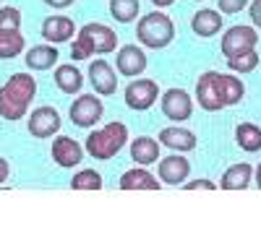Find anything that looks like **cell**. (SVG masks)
Returning <instances> with one entry per match:
<instances>
[{
    "label": "cell",
    "instance_id": "6da1fadb",
    "mask_svg": "<svg viewBox=\"0 0 261 242\" xmlns=\"http://www.w3.org/2000/svg\"><path fill=\"white\" fill-rule=\"evenodd\" d=\"M34 97H37V78L29 73H13L0 86V117L8 123L27 117Z\"/></svg>",
    "mask_w": 261,
    "mask_h": 242
},
{
    "label": "cell",
    "instance_id": "7a4b0ae2",
    "mask_svg": "<svg viewBox=\"0 0 261 242\" xmlns=\"http://www.w3.org/2000/svg\"><path fill=\"white\" fill-rule=\"evenodd\" d=\"M115 50H118L115 29H110L107 24H99V21H92V24H84L76 32V39L71 45V57L86 60L89 55H110Z\"/></svg>",
    "mask_w": 261,
    "mask_h": 242
},
{
    "label": "cell",
    "instance_id": "3957f363",
    "mask_svg": "<svg viewBox=\"0 0 261 242\" xmlns=\"http://www.w3.org/2000/svg\"><path fill=\"white\" fill-rule=\"evenodd\" d=\"M125 143H128V125L115 120V123H107L99 130H92V133L86 136L84 148H86V154H89L92 159L110 162L115 154L123 151Z\"/></svg>",
    "mask_w": 261,
    "mask_h": 242
},
{
    "label": "cell",
    "instance_id": "277c9868",
    "mask_svg": "<svg viewBox=\"0 0 261 242\" xmlns=\"http://www.w3.org/2000/svg\"><path fill=\"white\" fill-rule=\"evenodd\" d=\"M136 39L146 50H165L175 39V24L167 13H144L136 24Z\"/></svg>",
    "mask_w": 261,
    "mask_h": 242
},
{
    "label": "cell",
    "instance_id": "5b68a950",
    "mask_svg": "<svg viewBox=\"0 0 261 242\" xmlns=\"http://www.w3.org/2000/svg\"><path fill=\"white\" fill-rule=\"evenodd\" d=\"M157 97H160V86L151 78H134L123 92L125 107L134 109V112H146V109H151L157 104Z\"/></svg>",
    "mask_w": 261,
    "mask_h": 242
},
{
    "label": "cell",
    "instance_id": "8992f818",
    "mask_svg": "<svg viewBox=\"0 0 261 242\" xmlns=\"http://www.w3.org/2000/svg\"><path fill=\"white\" fill-rule=\"evenodd\" d=\"M105 115V104L99 97L94 94H81L73 99L71 109H68V117L76 128H94Z\"/></svg>",
    "mask_w": 261,
    "mask_h": 242
},
{
    "label": "cell",
    "instance_id": "52a82bcc",
    "mask_svg": "<svg viewBox=\"0 0 261 242\" xmlns=\"http://www.w3.org/2000/svg\"><path fill=\"white\" fill-rule=\"evenodd\" d=\"M256 45H258L256 26H230L222 34V42H220L225 57H235L241 52H251V50H256Z\"/></svg>",
    "mask_w": 261,
    "mask_h": 242
},
{
    "label": "cell",
    "instance_id": "ba28073f",
    "mask_svg": "<svg viewBox=\"0 0 261 242\" xmlns=\"http://www.w3.org/2000/svg\"><path fill=\"white\" fill-rule=\"evenodd\" d=\"M160 107L162 115L172 123H186L193 117V99L186 89H167L160 97Z\"/></svg>",
    "mask_w": 261,
    "mask_h": 242
},
{
    "label": "cell",
    "instance_id": "9c48e42d",
    "mask_svg": "<svg viewBox=\"0 0 261 242\" xmlns=\"http://www.w3.org/2000/svg\"><path fill=\"white\" fill-rule=\"evenodd\" d=\"M63 120L55 107H37L32 109V115H27V128L34 138H53L60 130Z\"/></svg>",
    "mask_w": 261,
    "mask_h": 242
},
{
    "label": "cell",
    "instance_id": "30bf717a",
    "mask_svg": "<svg viewBox=\"0 0 261 242\" xmlns=\"http://www.w3.org/2000/svg\"><path fill=\"white\" fill-rule=\"evenodd\" d=\"M84 154H86V148H84L76 138H71V136H58V138L53 141L50 157H53V162H55L58 167L73 169V167H79V164L84 162Z\"/></svg>",
    "mask_w": 261,
    "mask_h": 242
},
{
    "label": "cell",
    "instance_id": "8fae6325",
    "mask_svg": "<svg viewBox=\"0 0 261 242\" xmlns=\"http://www.w3.org/2000/svg\"><path fill=\"white\" fill-rule=\"evenodd\" d=\"M146 65H149L146 52H144V47H139V45H123V47L118 50V55H115V71H118L120 76H128V78L144 76Z\"/></svg>",
    "mask_w": 261,
    "mask_h": 242
},
{
    "label": "cell",
    "instance_id": "7c38bea8",
    "mask_svg": "<svg viewBox=\"0 0 261 242\" xmlns=\"http://www.w3.org/2000/svg\"><path fill=\"white\" fill-rule=\"evenodd\" d=\"M196 102L204 112H220L225 109V102L220 97V86H217V71H206L196 81Z\"/></svg>",
    "mask_w": 261,
    "mask_h": 242
},
{
    "label": "cell",
    "instance_id": "4fadbf2b",
    "mask_svg": "<svg viewBox=\"0 0 261 242\" xmlns=\"http://www.w3.org/2000/svg\"><path fill=\"white\" fill-rule=\"evenodd\" d=\"M89 83L94 86V94L99 97H113L118 92V76L115 68L105 57H97L89 63Z\"/></svg>",
    "mask_w": 261,
    "mask_h": 242
},
{
    "label": "cell",
    "instance_id": "5bb4252c",
    "mask_svg": "<svg viewBox=\"0 0 261 242\" xmlns=\"http://www.w3.org/2000/svg\"><path fill=\"white\" fill-rule=\"evenodd\" d=\"M157 172H160V180L165 185H183L191 174V162L186 157H180V151H178L172 157H160Z\"/></svg>",
    "mask_w": 261,
    "mask_h": 242
},
{
    "label": "cell",
    "instance_id": "9a60e30c",
    "mask_svg": "<svg viewBox=\"0 0 261 242\" xmlns=\"http://www.w3.org/2000/svg\"><path fill=\"white\" fill-rule=\"evenodd\" d=\"M76 34V24L68 16H47L42 21V37L50 45H63V42H71Z\"/></svg>",
    "mask_w": 261,
    "mask_h": 242
},
{
    "label": "cell",
    "instance_id": "2e32d148",
    "mask_svg": "<svg viewBox=\"0 0 261 242\" xmlns=\"http://www.w3.org/2000/svg\"><path fill=\"white\" fill-rule=\"evenodd\" d=\"M157 138H160L162 146H167L172 151H180V154L196 148V133H193V130H188V128H178V123L170 125V128H162Z\"/></svg>",
    "mask_w": 261,
    "mask_h": 242
},
{
    "label": "cell",
    "instance_id": "e0dca14e",
    "mask_svg": "<svg viewBox=\"0 0 261 242\" xmlns=\"http://www.w3.org/2000/svg\"><path fill=\"white\" fill-rule=\"evenodd\" d=\"M120 190H160L162 183L151 174L146 167H134V169H125L120 174Z\"/></svg>",
    "mask_w": 261,
    "mask_h": 242
},
{
    "label": "cell",
    "instance_id": "ac0fdd59",
    "mask_svg": "<svg viewBox=\"0 0 261 242\" xmlns=\"http://www.w3.org/2000/svg\"><path fill=\"white\" fill-rule=\"evenodd\" d=\"M191 29H193L196 37H201V39H209L214 34H220V29H222V13L214 11V8H201L199 13H193Z\"/></svg>",
    "mask_w": 261,
    "mask_h": 242
},
{
    "label": "cell",
    "instance_id": "d6986e66",
    "mask_svg": "<svg viewBox=\"0 0 261 242\" xmlns=\"http://www.w3.org/2000/svg\"><path fill=\"white\" fill-rule=\"evenodd\" d=\"M58 57H60V52H58L55 45H50V42H47V45L32 47V50L24 55L29 71H50V68H55V65H58Z\"/></svg>",
    "mask_w": 261,
    "mask_h": 242
},
{
    "label": "cell",
    "instance_id": "ffe728a7",
    "mask_svg": "<svg viewBox=\"0 0 261 242\" xmlns=\"http://www.w3.org/2000/svg\"><path fill=\"white\" fill-rule=\"evenodd\" d=\"M251 180H253V167L248 162H238V164L225 169L220 188L222 190H246L251 185Z\"/></svg>",
    "mask_w": 261,
    "mask_h": 242
},
{
    "label": "cell",
    "instance_id": "44dd1931",
    "mask_svg": "<svg viewBox=\"0 0 261 242\" xmlns=\"http://www.w3.org/2000/svg\"><path fill=\"white\" fill-rule=\"evenodd\" d=\"M160 141L149 138V136H139L134 138V143H130V159H134L136 164L141 167H149V164H157L160 162Z\"/></svg>",
    "mask_w": 261,
    "mask_h": 242
},
{
    "label": "cell",
    "instance_id": "7402d4cb",
    "mask_svg": "<svg viewBox=\"0 0 261 242\" xmlns=\"http://www.w3.org/2000/svg\"><path fill=\"white\" fill-rule=\"evenodd\" d=\"M55 86L63 92V94H79L81 92V86H84V73L76 68L73 63H65V65H58L55 73Z\"/></svg>",
    "mask_w": 261,
    "mask_h": 242
},
{
    "label": "cell",
    "instance_id": "603a6c76",
    "mask_svg": "<svg viewBox=\"0 0 261 242\" xmlns=\"http://www.w3.org/2000/svg\"><path fill=\"white\" fill-rule=\"evenodd\" d=\"M217 86H220V97L225 102V107L241 104L246 97V86L238 76H227V73H217Z\"/></svg>",
    "mask_w": 261,
    "mask_h": 242
},
{
    "label": "cell",
    "instance_id": "cb8c5ba5",
    "mask_svg": "<svg viewBox=\"0 0 261 242\" xmlns=\"http://www.w3.org/2000/svg\"><path fill=\"white\" fill-rule=\"evenodd\" d=\"M27 47L21 29H0V60H13Z\"/></svg>",
    "mask_w": 261,
    "mask_h": 242
},
{
    "label": "cell",
    "instance_id": "d4e9b609",
    "mask_svg": "<svg viewBox=\"0 0 261 242\" xmlns=\"http://www.w3.org/2000/svg\"><path fill=\"white\" fill-rule=\"evenodd\" d=\"M235 143L241 146L246 154L261 151V128L256 123H241L235 128Z\"/></svg>",
    "mask_w": 261,
    "mask_h": 242
},
{
    "label": "cell",
    "instance_id": "484cf974",
    "mask_svg": "<svg viewBox=\"0 0 261 242\" xmlns=\"http://www.w3.org/2000/svg\"><path fill=\"white\" fill-rule=\"evenodd\" d=\"M110 16L118 24H130L139 16V0H110Z\"/></svg>",
    "mask_w": 261,
    "mask_h": 242
},
{
    "label": "cell",
    "instance_id": "4316f807",
    "mask_svg": "<svg viewBox=\"0 0 261 242\" xmlns=\"http://www.w3.org/2000/svg\"><path fill=\"white\" fill-rule=\"evenodd\" d=\"M258 52L256 50H251V52H241V55H235V57H227V68L232 71V73H241V76H246V73H253L256 68H258Z\"/></svg>",
    "mask_w": 261,
    "mask_h": 242
},
{
    "label": "cell",
    "instance_id": "83f0119b",
    "mask_svg": "<svg viewBox=\"0 0 261 242\" xmlns=\"http://www.w3.org/2000/svg\"><path fill=\"white\" fill-rule=\"evenodd\" d=\"M73 190H102V174L94 169H79L71 180Z\"/></svg>",
    "mask_w": 261,
    "mask_h": 242
},
{
    "label": "cell",
    "instance_id": "f1b7e54d",
    "mask_svg": "<svg viewBox=\"0 0 261 242\" xmlns=\"http://www.w3.org/2000/svg\"><path fill=\"white\" fill-rule=\"evenodd\" d=\"M0 29H21V11L13 6L0 8Z\"/></svg>",
    "mask_w": 261,
    "mask_h": 242
},
{
    "label": "cell",
    "instance_id": "f546056e",
    "mask_svg": "<svg viewBox=\"0 0 261 242\" xmlns=\"http://www.w3.org/2000/svg\"><path fill=\"white\" fill-rule=\"evenodd\" d=\"M251 0H220V13H241L248 8Z\"/></svg>",
    "mask_w": 261,
    "mask_h": 242
},
{
    "label": "cell",
    "instance_id": "4dcf8cb0",
    "mask_svg": "<svg viewBox=\"0 0 261 242\" xmlns=\"http://www.w3.org/2000/svg\"><path fill=\"white\" fill-rule=\"evenodd\" d=\"M248 16L253 21V26L261 29V0H251V3H248Z\"/></svg>",
    "mask_w": 261,
    "mask_h": 242
},
{
    "label": "cell",
    "instance_id": "1f68e13d",
    "mask_svg": "<svg viewBox=\"0 0 261 242\" xmlns=\"http://www.w3.org/2000/svg\"><path fill=\"white\" fill-rule=\"evenodd\" d=\"M217 183L212 180H193V183H186V190H214Z\"/></svg>",
    "mask_w": 261,
    "mask_h": 242
},
{
    "label": "cell",
    "instance_id": "d6a6232c",
    "mask_svg": "<svg viewBox=\"0 0 261 242\" xmlns=\"http://www.w3.org/2000/svg\"><path fill=\"white\" fill-rule=\"evenodd\" d=\"M45 6H50V8H55V11H63V8H71L76 0H42Z\"/></svg>",
    "mask_w": 261,
    "mask_h": 242
},
{
    "label": "cell",
    "instance_id": "836d02e7",
    "mask_svg": "<svg viewBox=\"0 0 261 242\" xmlns=\"http://www.w3.org/2000/svg\"><path fill=\"white\" fill-rule=\"evenodd\" d=\"M8 174H11V164H8V159L0 157V185L8 180Z\"/></svg>",
    "mask_w": 261,
    "mask_h": 242
},
{
    "label": "cell",
    "instance_id": "e575fe53",
    "mask_svg": "<svg viewBox=\"0 0 261 242\" xmlns=\"http://www.w3.org/2000/svg\"><path fill=\"white\" fill-rule=\"evenodd\" d=\"M151 3H154L157 8H170L172 3H175V0H151Z\"/></svg>",
    "mask_w": 261,
    "mask_h": 242
},
{
    "label": "cell",
    "instance_id": "d590c367",
    "mask_svg": "<svg viewBox=\"0 0 261 242\" xmlns=\"http://www.w3.org/2000/svg\"><path fill=\"white\" fill-rule=\"evenodd\" d=\"M253 180H256V185H258V190H261V164L253 169Z\"/></svg>",
    "mask_w": 261,
    "mask_h": 242
},
{
    "label": "cell",
    "instance_id": "8d00e7d4",
    "mask_svg": "<svg viewBox=\"0 0 261 242\" xmlns=\"http://www.w3.org/2000/svg\"><path fill=\"white\" fill-rule=\"evenodd\" d=\"M196 3H201V0H196Z\"/></svg>",
    "mask_w": 261,
    "mask_h": 242
},
{
    "label": "cell",
    "instance_id": "74e56055",
    "mask_svg": "<svg viewBox=\"0 0 261 242\" xmlns=\"http://www.w3.org/2000/svg\"><path fill=\"white\" fill-rule=\"evenodd\" d=\"M0 3H3V0H0Z\"/></svg>",
    "mask_w": 261,
    "mask_h": 242
}]
</instances>
